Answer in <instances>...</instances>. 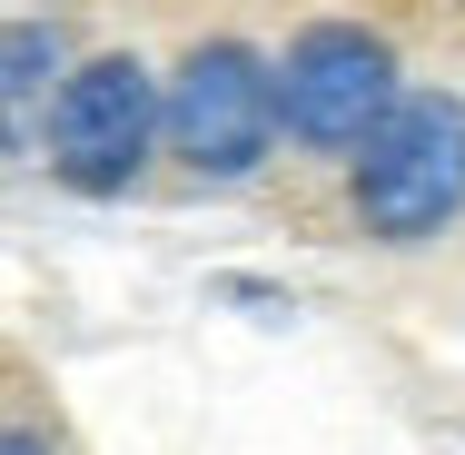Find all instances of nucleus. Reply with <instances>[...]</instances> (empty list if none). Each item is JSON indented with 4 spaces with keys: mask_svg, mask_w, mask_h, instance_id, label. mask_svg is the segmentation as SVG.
<instances>
[{
    "mask_svg": "<svg viewBox=\"0 0 465 455\" xmlns=\"http://www.w3.org/2000/svg\"><path fill=\"white\" fill-rule=\"evenodd\" d=\"M149 139H159V80H149L129 50L80 60V70L50 90V169L80 188V198L129 188L139 159H149Z\"/></svg>",
    "mask_w": 465,
    "mask_h": 455,
    "instance_id": "20e7f679",
    "label": "nucleus"
},
{
    "mask_svg": "<svg viewBox=\"0 0 465 455\" xmlns=\"http://www.w3.org/2000/svg\"><path fill=\"white\" fill-rule=\"evenodd\" d=\"M159 129L198 179H248L278 139V80L248 40H198L159 99Z\"/></svg>",
    "mask_w": 465,
    "mask_h": 455,
    "instance_id": "f03ea898",
    "label": "nucleus"
},
{
    "mask_svg": "<svg viewBox=\"0 0 465 455\" xmlns=\"http://www.w3.org/2000/svg\"><path fill=\"white\" fill-rule=\"evenodd\" d=\"M0 455H50L40 436H20V426H0Z\"/></svg>",
    "mask_w": 465,
    "mask_h": 455,
    "instance_id": "423d86ee",
    "label": "nucleus"
},
{
    "mask_svg": "<svg viewBox=\"0 0 465 455\" xmlns=\"http://www.w3.org/2000/svg\"><path fill=\"white\" fill-rule=\"evenodd\" d=\"M50 80H60V40L40 20H0V149H20L50 119Z\"/></svg>",
    "mask_w": 465,
    "mask_h": 455,
    "instance_id": "39448f33",
    "label": "nucleus"
},
{
    "mask_svg": "<svg viewBox=\"0 0 465 455\" xmlns=\"http://www.w3.org/2000/svg\"><path fill=\"white\" fill-rule=\"evenodd\" d=\"M278 80V129L307 139V149H357L376 119L396 109V50L357 30V20H317L287 40V60L268 70Z\"/></svg>",
    "mask_w": 465,
    "mask_h": 455,
    "instance_id": "7ed1b4c3",
    "label": "nucleus"
},
{
    "mask_svg": "<svg viewBox=\"0 0 465 455\" xmlns=\"http://www.w3.org/2000/svg\"><path fill=\"white\" fill-rule=\"evenodd\" d=\"M456 208H465V99L396 90V109L357 139V228L386 248H416Z\"/></svg>",
    "mask_w": 465,
    "mask_h": 455,
    "instance_id": "f257e3e1",
    "label": "nucleus"
}]
</instances>
